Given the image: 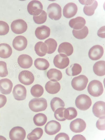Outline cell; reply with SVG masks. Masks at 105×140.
<instances>
[{
	"instance_id": "cell-1",
	"label": "cell",
	"mask_w": 105,
	"mask_h": 140,
	"mask_svg": "<svg viewBox=\"0 0 105 140\" xmlns=\"http://www.w3.org/2000/svg\"><path fill=\"white\" fill-rule=\"evenodd\" d=\"M29 106L33 111L39 112L45 110L47 107V103L44 98H34L29 102Z\"/></svg>"
},
{
	"instance_id": "cell-16",
	"label": "cell",
	"mask_w": 105,
	"mask_h": 140,
	"mask_svg": "<svg viewBox=\"0 0 105 140\" xmlns=\"http://www.w3.org/2000/svg\"><path fill=\"white\" fill-rule=\"evenodd\" d=\"M12 45L14 48L18 51H22L26 47L27 45V39L24 36L19 35L16 36L13 39Z\"/></svg>"
},
{
	"instance_id": "cell-2",
	"label": "cell",
	"mask_w": 105,
	"mask_h": 140,
	"mask_svg": "<svg viewBox=\"0 0 105 140\" xmlns=\"http://www.w3.org/2000/svg\"><path fill=\"white\" fill-rule=\"evenodd\" d=\"M87 90L91 96L95 97H98L103 93V85L99 81L93 80L89 83Z\"/></svg>"
},
{
	"instance_id": "cell-6",
	"label": "cell",
	"mask_w": 105,
	"mask_h": 140,
	"mask_svg": "<svg viewBox=\"0 0 105 140\" xmlns=\"http://www.w3.org/2000/svg\"><path fill=\"white\" fill-rule=\"evenodd\" d=\"M11 28L12 31L15 34H22L27 30V25L23 20L18 19L13 21L11 24Z\"/></svg>"
},
{
	"instance_id": "cell-36",
	"label": "cell",
	"mask_w": 105,
	"mask_h": 140,
	"mask_svg": "<svg viewBox=\"0 0 105 140\" xmlns=\"http://www.w3.org/2000/svg\"><path fill=\"white\" fill-rule=\"evenodd\" d=\"M44 92V90L43 87L38 84H36L33 85L30 90L32 95L36 98H39L41 96Z\"/></svg>"
},
{
	"instance_id": "cell-25",
	"label": "cell",
	"mask_w": 105,
	"mask_h": 140,
	"mask_svg": "<svg viewBox=\"0 0 105 140\" xmlns=\"http://www.w3.org/2000/svg\"><path fill=\"white\" fill-rule=\"evenodd\" d=\"M47 76L51 81L57 82L62 77V74L60 70L55 68L50 69L47 72Z\"/></svg>"
},
{
	"instance_id": "cell-34",
	"label": "cell",
	"mask_w": 105,
	"mask_h": 140,
	"mask_svg": "<svg viewBox=\"0 0 105 140\" xmlns=\"http://www.w3.org/2000/svg\"><path fill=\"white\" fill-rule=\"evenodd\" d=\"M50 106L53 111L54 112L57 108L64 107L65 106L64 101L59 98L55 97L51 100Z\"/></svg>"
},
{
	"instance_id": "cell-41",
	"label": "cell",
	"mask_w": 105,
	"mask_h": 140,
	"mask_svg": "<svg viewBox=\"0 0 105 140\" xmlns=\"http://www.w3.org/2000/svg\"><path fill=\"white\" fill-rule=\"evenodd\" d=\"M8 74L7 64L6 62L0 61V77H3Z\"/></svg>"
},
{
	"instance_id": "cell-21",
	"label": "cell",
	"mask_w": 105,
	"mask_h": 140,
	"mask_svg": "<svg viewBox=\"0 0 105 140\" xmlns=\"http://www.w3.org/2000/svg\"><path fill=\"white\" fill-rule=\"evenodd\" d=\"M50 28L46 26L43 25L37 27L35 31V34L38 39L43 40L48 37L50 35Z\"/></svg>"
},
{
	"instance_id": "cell-12",
	"label": "cell",
	"mask_w": 105,
	"mask_h": 140,
	"mask_svg": "<svg viewBox=\"0 0 105 140\" xmlns=\"http://www.w3.org/2000/svg\"><path fill=\"white\" fill-rule=\"evenodd\" d=\"M61 128V125L59 122L52 120L48 122L45 125V131L49 135H54L59 132Z\"/></svg>"
},
{
	"instance_id": "cell-26",
	"label": "cell",
	"mask_w": 105,
	"mask_h": 140,
	"mask_svg": "<svg viewBox=\"0 0 105 140\" xmlns=\"http://www.w3.org/2000/svg\"><path fill=\"white\" fill-rule=\"evenodd\" d=\"M105 62L104 61H99L96 62L93 67L94 73L98 76H102L105 74Z\"/></svg>"
},
{
	"instance_id": "cell-33",
	"label": "cell",
	"mask_w": 105,
	"mask_h": 140,
	"mask_svg": "<svg viewBox=\"0 0 105 140\" xmlns=\"http://www.w3.org/2000/svg\"><path fill=\"white\" fill-rule=\"evenodd\" d=\"M74 36L76 38L82 39L85 38L88 33L87 27L85 26L82 29L78 30L73 29L72 31Z\"/></svg>"
},
{
	"instance_id": "cell-32",
	"label": "cell",
	"mask_w": 105,
	"mask_h": 140,
	"mask_svg": "<svg viewBox=\"0 0 105 140\" xmlns=\"http://www.w3.org/2000/svg\"><path fill=\"white\" fill-rule=\"evenodd\" d=\"M43 134V129L40 128H36L28 134L27 138L29 140H37L40 139Z\"/></svg>"
},
{
	"instance_id": "cell-4",
	"label": "cell",
	"mask_w": 105,
	"mask_h": 140,
	"mask_svg": "<svg viewBox=\"0 0 105 140\" xmlns=\"http://www.w3.org/2000/svg\"><path fill=\"white\" fill-rule=\"evenodd\" d=\"M88 79L85 76L81 75L74 78L72 79L71 84L73 88L77 91H82L86 87Z\"/></svg>"
},
{
	"instance_id": "cell-17",
	"label": "cell",
	"mask_w": 105,
	"mask_h": 140,
	"mask_svg": "<svg viewBox=\"0 0 105 140\" xmlns=\"http://www.w3.org/2000/svg\"><path fill=\"white\" fill-rule=\"evenodd\" d=\"M77 11V7L76 4L73 3H69L64 7L63 10V15L66 18H70L76 14Z\"/></svg>"
},
{
	"instance_id": "cell-37",
	"label": "cell",
	"mask_w": 105,
	"mask_h": 140,
	"mask_svg": "<svg viewBox=\"0 0 105 140\" xmlns=\"http://www.w3.org/2000/svg\"><path fill=\"white\" fill-rule=\"evenodd\" d=\"M44 43L48 47V53L51 54L55 51L57 46V43L55 40L52 38H49L46 40Z\"/></svg>"
},
{
	"instance_id": "cell-15",
	"label": "cell",
	"mask_w": 105,
	"mask_h": 140,
	"mask_svg": "<svg viewBox=\"0 0 105 140\" xmlns=\"http://www.w3.org/2000/svg\"><path fill=\"white\" fill-rule=\"evenodd\" d=\"M12 93L14 99L17 100H23L26 98L27 90L24 86L21 84L14 86Z\"/></svg>"
},
{
	"instance_id": "cell-38",
	"label": "cell",
	"mask_w": 105,
	"mask_h": 140,
	"mask_svg": "<svg viewBox=\"0 0 105 140\" xmlns=\"http://www.w3.org/2000/svg\"><path fill=\"white\" fill-rule=\"evenodd\" d=\"M47 14L44 10H43L39 15L33 16V18L35 22L38 24H41L44 23L46 21Z\"/></svg>"
},
{
	"instance_id": "cell-10",
	"label": "cell",
	"mask_w": 105,
	"mask_h": 140,
	"mask_svg": "<svg viewBox=\"0 0 105 140\" xmlns=\"http://www.w3.org/2000/svg\"><path fill=\"white\" fill-rule=\"evenodd\" d=\"M69 59L67 56L60 53L56 55L54 57L53 63L55 66L60 69H64L69 64Z\"/></svg>"
},
{
	"instance_id": "cell-29",
	"label": "cell",
	"mask_w": 105,
	"mask_h": 140,
	"mask_svg": "<svg viewBox=\"0 0 105 140\" xmlns=\"http://www.w3.org/2000/svg\"><path fill=\"white\" fill-rule=\"evenodd\" d=\"M82 70V67L78 63H74L66 69V73L69 76H74L80 74Z\"/></svg>"
},
{
	"instance_id": "cell-14",
	"label": "cell",
	"mask_w": 105,
	"mask_h": 140,
	"mask_svg": "<svg viewBox=\"0 0 105 140\" xmlns=\"http://www.w3.org/2000/svg\"><path fill=\"white\" fill-rule=\"evenodd\" d=\"M104 53L103 47L99 45H96L92 47L88 52L89 58L92 60H97L101 58Z\"/></svg>"
},
{
	"instance_id": "cell-19",
	"label": "cell",
	"mask_w": 105,
	"mask_h": 140,
	"mask_svg": "<svg viewBox=\"0 0 105 140\" xmlns=\"http://www.w3.org/2000/svg\"><path fill=\"white\" fill-rule=\"evenodd\" d=\"M17 61L20 66L25 69L30 68L32 66L33 63L32 57L29 55L25 54L19 56Z\"/></svg>"
},
{
	"instance_id": "cell-20",
	"label": "cell",
	"mask_w": 105,
	"mask_h": 140,
	"mask_svg": "<svg viewBox=\"0 0 105 140\" xmlns=\"http://www.w3.org/2000/svg\"><path fill=\"white\" fill-rule=\"evenodd\" d=\"M13 86L12 81L7 78L0 80V91L2 94L7 95L11 92Z\"/></svg>"
},
{
	"instance_id": "cell-44",
	"label": "cell",
	"mask_w": 105,
	"mask_h": 140,
	"mask_svg": "<svg viewBox=\"0 0 105 140\" xmlns=\"http://www.w3.org/2000/svg\"><path fill=\"white\" fill-rule=\"evenodd\" d=\"M7 101L6 97L4 95L0 94V108L4 106Z\"/></svg>"
},
{
	"instance_id": "cell-43",
	"label": "cell",
	"mask_w": 105,
	"mask_h": 140,
	"mask_svg": "<svg viewBox=\"0 0 105 140\" xmlns=\"http://www.w3.org/2000/svg\"><path fill=\"white\" fill-rule=\"evenodd\" d=\"M54 139L69 140L70 138L69 136L67 134L64 133H60L55 136Z\"/></svg>"
},
{
	"instance_id": "cell-22",
	"label": "cell",
	"mask_w": 105,
	"mask_h": 140,
	"mask_svg": "<svg viewBox=\"0 0 105 140\" xmlns=\"http://www.w3.org/2000/svg\"><path fill=\"white\" fill-rule=\"evenodd\" d=\"M86 23L85 19L81 17H78L71 19L69 22L70 26L75 30H79L83 28Z\"/></svg>"
},
{
	"instance_id": "cell-28",
	"label": "cell",
	"mask_w": 105,
	"mask_h": 140,
	"mask_svg": "<svg viewBox=\"0 0 105 140\" xmlns=\"http://www.w3.org/2000/svg\"><path fill=\"white\" fill-rule=\"evenodd\" d=\"M34 50L36 54L40 57L45 55L47 52L48 47L42 41H39L36 43Z\"/></svg>"
},
{
	"instance_id": "cell-7",
	"label": "cell",
	"mask_w": 105,
	"mask_h": 140,
	"mask_svg": "<svg viewBox=\"0 0 105 140\" xmlns=\"http://www.w3.org/2000/svg\"><path fill=\"white\" fill-rule=\"evenodd\" d=\"M80 2L85 5L83 8L85 14L87 15L91 16L93 15L97 8L98 3L95 0H79Z\"/></svg>"
},
{
	"instance_id": "cell-42",
	"label": "cell",
	"mask_w": 105,
	"mask_h": 140,
	"mask_svg": "<svg viewBox=\"0 0 105 140\" xmlns=\"http://www.w3.org/2000/svg\"><path fill=\"white\" fill-rule=\"evenodd\" d=\"M105 117L99 118L96 123L97 128L100 130H104L105 128Z\"/></svg>"
},
{
	"instance_id": "cell-18",
	"label": "cell",
	"mask_w": 105,
	"mask_h": 140,
	"mask_svg": "<svg viewBox=\"0 0 105 140\" xmlns=\"http://www.w3.org/2000/svg\"><path fill=\"white\" fill-rule=\"evenodd\" d=\"M105 103L99 101L96 102L92 107V112L95 116L98 118L105 117Z\"/></svg>"
},
{
	"instance_id": "cell-24",
	"label": "cell",
	"mask_w": 105,
	"mask_h": 140,
	"mask_svg": "<svg viewBox=\"0 0 105 140\" xmlns=\"http://www.w3.org/2000/svg\"><path fill=\"white\" fill-rule=\"evenodd\" d=\"M45 88L46 90L48 93L54 94L59 91L61 86L60 84L58 82L49 81L46 84Z\"/></svg>"
},
{
	"instance_id": "cell-31",
	"label": "cell",
	"mask_w": 105,
	"mask_h": 140,
	"mask_svg": "<svg viewBox=\"0 0 105 140\" xmlns=\"http://www.w3.org/2000/svg\"><path fill=\"white\" fill-rule=\"evenodd\" d=\"M47 118L46 115L42 113L36 114L34 117L33 120L35 125L37 126L44 125L47 122Z\"/></svg>"
},
{
	"instance_id": "cell-11",
	"label": "cell",
	"mask_w": 105,
	"mask_h": 140,
	"mask_svg": "<svg viewBox=\"0 0 105 140\" xmlns=\"http://www.w3.org/2000/svg\"><path fill=\"white\" fill-rule=\"evenodd\" d=\"M18 79L21 83L25 85L32 84L34 80L33 73L28 70H23L20 72L18 75Z\"/></svg>"
},
{
	"instance_id": "cell-5",
	"label": "cell",
	"mask_w": 105,
	"mask_h": 140,
	"mask_svg": "<svg viewBox=\"0 0 105 140\" xmlns=\"http://www.w3.org/2000/svg\"><path fill=\"white\" fill-rule=\"evenodd\" d=\"M47 12L49 17L52 20H58L61 17V7L56 3L50 4L47 8Z\"/></svg>"
},
{
	"instance_id": "cell-3",
	"label": "cell",
	"mask_w": 105,
	"mask_h": 140,
	"mask_svg": "<svg viewBox=\"0 0 105 140\" xmlns=\"http://www.w3.org/2000/svg\"><path fill=\"white\" fill-rule=\"evenodd\" d=\"M76 107L81 110H86L89 109L92 104V101L88 95L82 94L79 95L75 101Z\"/></svg>"
},
{
	"instance_id": "cell-13",
	"label": "cell",
	"mask_w": 105,
	"mask_h": 140,
	"mask_svg": "<svg viewBox=\"0 0 105 140\" xmlns=\"http://www.w3.org/2000/svg\"><path fill=\"white\" fill-rule=\"evenodd\" d=\"M70 126L72 131L76 133H79L82 132L85 130L86 124L83 119L77 118L71 122Z\"/></svg>"
},
{
	"instance_id": "cell-39",
	"label": "cell",
	"mask_w": 105,
	"mask_h": 140,
	"mask_svg": "<svg viewBox=\"0 0 105 140\" xmlns=\"http://www.w3.org/2000/svg\"><path fill=\"white\" fill-rule=\"evenodd\" d=\"M65 109L64 107H60L55 111L54 116L56 119L60 121H64L66 120L64 117V112Z\"/></svg>"
},
{
	"instance_id": "cell-27",
	"label": "cell",
	"mask_w": 105,
	"mask_h": 140,
	"mask_svg": "<svg viewBox=\"0 0 105 140\" xmlns=\"http://www.w3.org/2000/svg\"><path fill=\"white\" fill-rule=\"evenodd\" d=\"M12 49L10 46L6 43L0 44V57L6 58L9 57L12 53Z\"/></svg>"
},
{
	"instance_id": "cell-40",
	"label": "cell",
	"mask_w": 105,
	"mask_h": 140,
	"mask_svg": "<svg viewBox=\"0 0 105 140\" xmlns=\"http://www.w3.org/2000/svg\"><path fill=\"white\" fill-rule=\"evenodd\" d=\"M9 31V26L6 22L0 21V35H3L7 34Z\"/></svg>"
},
{
	"instance_id": "cell-30",
	"label": "cell",
	"mask_w": 105,
	"mask_h": 140,
	"mask_svg": "<svg viewBox=\"0 0 105 140\" xmlns=\"http://www.w3.org/2000/svg\"><path fill=\"white\" fill-rule=\"evenodd\" d=\"M34 65L37 69L40 70H45L49 67L50 64L48 61L43 58H38L34 61Z\"/></svg>"
},
{
	"instance_id": "cell-23",
	"label": "cell",
	"mask_w": 105,
	"mask_h": 140,
	"mask_svg": "<svg viewBox=\"0 0 105 140\" xmlns=\"http://www.w3.org/2000/svg\"><path fill=\"white\" fill-rule=\"evenodd\" d=\"M73 47L71 44L67 42L61 44L58 49L59 53L65 54L67 56L71 55L73 52Z\"/></svg>"
},
{
	"instance_id": "cell-35",
	"label": "cell",
	"mask_w": 105,
	"mask_h": 140,
	"mask_svg": "<svg viewBox=\"0 0 105 140\" xmlns=\"http://www.w3.org/2000/svg\"><path fill=\"white\" fill-rule=\"evenodd\" d=\"M77 114L76 110L73 107H70L65 109L64 112V118L69 120H71L75 118Z\"/></svg>"
},
{
	"instance_id": "cell-8",
	"label": "cell",
	"mask_w": 105,
	"mask_h": 140,
	"mask_svg": "<svg viewBox=\"0 0 105 140\" xmlns=\"http://www.w3.org/2000/svg\"><path fill=\"white\" fill-rule=\"evenodd\" d=\"M43 6L40 1L38 0H33L28 4L27 9L29 13L34 16H38L42 12Z\"/></svg>"
},
{
	"instance_id": "cell-45",
	"label": "cell",
	"mask_w": 105,
	"mask_h": 140,
	"mask_svg": "<svg viewBox=\"0 0 105 140\" xmlns=\"http://www.w3.org/2000/svg\"><path fill=\"white\" fill-rule=\"evenodd\" d=\"M105 26L101 27L98 31L97 35L100 37L105 38Z\"/></svg>"
},
{
	"instance_id": "cell-46",
	"label": "cell",
	"mask_w": 105,
	"mask_h": 140,
	"mask_svg": "<svg viewBox=\"0 0 105 140\" xmlns=\"http://www.w3.org/2000/svg\"><path fill=\"white\" fill-rule=\"evenodd\" d=\"M83 136L80 134L76 135L72 137V140H86Z\"/></svg>"
},
{
	"instance_id": "cell-9",
	"label": "cell",
	"mask_w": 105,
	"mask_h": 140,
	"mask_svg": "<svg viewBox=\"0 0 105 140\" xmlns=\"http://www.w3.org/2000/svg\"><path fill=\"white\" fill-rule=\"evenodd\" d=\"M26 135V132L23 127L16 126L10 130L9 133V137L12 140H23L25 137Z\"/></svg>"
}]
</instances>
